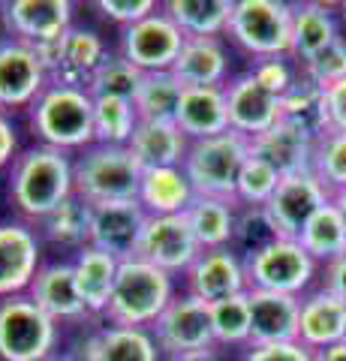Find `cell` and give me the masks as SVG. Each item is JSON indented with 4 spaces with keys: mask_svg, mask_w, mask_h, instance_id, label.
I'll return each instance as SVG.
<instances>
[{
    "mask_svg": "<svg viewBox=\"0 0 346 361\" xmlns=\"http://www.w3.org/2000/svg\"><path fill=\"white\" fill-rule=\"evenodd\" d=\"M75 157L49 145H33L9 166V202L25 217V223L39 226L49 214L75 193L73 178Z\"/></svg>",
    "mask_w": 346,
    "mask_h": 361,
    "instance_id": "cell-1",
    "label": "cell"
},
{
    "mask_svg": "<svg viewBox=\"0 0 346 361\" xmlns=\"http://www.w3.org/2000/svg\"><path fill=\"white\" fill-rule=\"evenodd\" d=\"M27 121L39 145L79 154L94 145V97L85 87L49 85L27 109Z\"/></svg>",
    "mask_w": 346,
    "mask_h": 361,
    "instance_id": "cell-2",
    "label": "cell"
},
{
    "mask_svg": "<svg viewBox=\"0 0 346 361\" xmlns=\"http://www.w3.org/2000/svg\"><path fill=\"white\" fill-rule=\"evenodd\" d=\"M175 295L178 292L172 274L144 262L142 256H132L118 268V280L103 319L109 325H127V329H151Z\"/></svg>",
    "mask_w": 346,
    "mask_h": 361,
    "instance_id": "cell-3",
    "label": "cell"
},
{
    "mask_svg": "<svg viewBox=\"0 0 346 361\" xmlns=\"http://www.w3.org/2000/svg\"><path fill=\"white\" fill-rule=\"evenodd\" d=\"M139 160L130 148L118 145H91L75 154L73 178L75 196H82L87 205H109V202H136L142 184Z\"/></svg>",
    "mask_w": 346,
    "mask_h": 361,
    "instance_id": "cell-4",
    "label": "cell"
},
{
    "mask_svg": "<svg viewBox=\"0 0 346 361\" xmlns=\"http://www.w3.org/2000/svg\"><path fill=\"white\" fill-rule=\"evenodd\" d=\"M250 157V139L238 133H220L211 139L190 142V151L184 157V175L193 184L196 196H214L235 202V187L244 163Z\"/></svg>",
    "mask_w": 346,
    "mask_h": 361,
    "instance_id": "cell-5",
    "label": "cell"
},
{
    "mask_svg": "<svg viewBox=\"0 0 346 361\" xmlns=\"http://www.w3.org/2000/svg\"><path fill=\"white\" fill-rule=\"evenodd\" d=\"M229 37L253 61L289 58V49H292V4H283V0H235Z\"/></svg>",
    "mask_w": 346,
    "mask_h": 361,
    "instance_id": "cell-6",
    "label": "cell"
},
{
    "mask_svg": "<svg viewBox=\"0 0 346 361\" xmlns=\"http://www.w3.org/2000/svg\"><path fill=\"white\" fill-rule=\"evenodd\" d=\"M61 341V325L42 313L30 295L0 301V361H49Z\"/></svg>",
    "mask_w": 346,
    "mask_h": 361,
    "instance_id": "cell-7",
    "label": "cell"
},
{
    "mask_svg": "<svg viewBox=\"0 0 346 361\" xmlns=\"http://www.w3.org/2000/svg\"><path fill=\"white\" fill-rule=\"evenodd\" d=\"M250 289L283 292V295H304L319 277V262L295 238H277L247 259Z\"/></svg>",
    "mask_w": 346,
    "mask_h": 361,
    "instance_id": "cell-8",
    "label": "cell"
},
{
    "mask_svg": "<svg viewBox=\"0 0 346 361\" xmlns=\"http://www.w3.org/2000/svg\"><path fill=\"white\" fill-rule=\"evenodd\" d=\"M39 54L42 66L49 73L51 85H70V87H85L91 85L97 70L109 61V49L97 30L87 27H70L61 39L33 45Z\"/></svg>",
    "mask_w": 346,
    "mask_h": 361,
    "instance_id": "cell-9",
    "label": "cell"
},
{
    "mask_svg": "<svg viewBox=\"0 0 346 361\" xmlns=\"http://www.w3.org/2000/svg\"><path fill=\"white\" fill-rule=\"evenodd\" d=\"M151 334L157 341L163 358L217 349L214 331H211V304L190 295V292H178L169 301V307L151 325Z\"/></svg>",
    "mask_w": 346,
    "mask_h": 361,
    "instance_id": "cell-10",
    "label": "cell"
},
{
    "mask_svg": "<svg viewBox=\"0 0 346 361\" xmlns=\"http://www.w3.org/2000/svg\"><path fill=\"white\" fill-rule=\"evenodd\" d=\"M184 39L187 37L160 6L154 16L121 27V58L142 73H169L184 49Z\"/></svg>",
    "mask_w": 346,
    "mask_h": 361,
    "instance_id": "cell-11",
    "label": "cell"
},
{
    "mask_svg": "<svg viewBox=\"0 0 346 361\" xmlns=\"http://www.w3.org/2000/svg\"><path fill=\"white\" fill-rule=\"evenodd\" d=\"M202 247H199L193 226H190L187 214H166V217H148L144 223V235L139 244V256L144 262L163 268L166 274H187L190 265L199 259Z\"/></svg>",
    "mask_w": 346,
    "mask_h": 361,
    "instance_id": "cell-12",
    "label": "cell"
},
{
    "mask_svg": "<svg viewBox=\"0 0 346 361\" xmlns=\"http://www.w3.org/2000/svg\"><path fill=\"white\" fill-rule=\"evenodd\" d=\"M49 85V73L33 45L13 37L0 42V111L30 109Z\"/></svg>",
    "mask_w": 346,
    "mask_h": 361,
    "instance_id": "cell-13",
    "label": "cell"
},
{
    "mask_svg": "<svg viewBox=\"0 0 346 361\" xmlns=\"http://www.w3.org/2000/svg\"><path fill=\"white\" fill-rule=\"evenodd\" d=\"M42 265V238L37 226L9 220L0 223V301L25 295Z\"/></svg>",
    "mask_w": 346,
    "mask_h": 361,
    "instance_id": "cell-14",
    "label": "cell"
},
{
    "mask_svg": "<svg viewBox=\"0 0 346 361\" xmlns=\"http://www.w3.org/2000/svg\"><path fill=\"white\" fill-rule=\"evenodd\" d=\"M328 202H331V193L314 175V169H310V172L283 175L280 187H277V193L265 205V211H268V217L274 220L280 238L298 241V235L307 226V220L314 217L322 205H328Z\"/></svg>",
    "mask_w": 346,
    "mask_h": 361,
    "instance_id": "cell-15",
    "label": "cell"
},
{
    "mask_svg": "<svg viewBox=\"0 0 346 361\" xmlns=\"http://www.w3.org/2000/svg\"><path fill=\"white\" fill-rule=\"evenodd\" d=\"M184 283H187L184 292L202 298L205 304H214V301L232 298V295H244V292L250 289L247 262H244V256L235 253L232 247L202 250L184 274Z\"/></svg>",
    "mask_w": 346,
    "mask_h": 361,
    "instance_id": "cell-16",
    "label": "cell"
},
{
    "mask_svg": "<svg viewBox=\"0 0 346 361\" xmlns=\"http://www.w3.org/2000/svg\"><path fill=\"white\" fill-rule=\"evenodd\" d=\"M0 21L9 37L27 45H42L61 39L73 27V4L70 0H9L0 6Z\"/></svg>",
    "mask_w": 346,
    "mask_h": 361,
    "instance_id": "cell-17",
    "label": "cell"
},
{
    "mask_svg": "<svg viewBox=\"0 0 346 361\" xmlns=\"http://www.w3.org/2000/svg\"><path fill=\"white\" fill-rule=\"evenodd\" d=\"M148 214L139 202H109L94 205L91 217V247L115 256L118 262L139 256V244L144 235Z\"/></svg>",
    "mask_w": 346,
    "mask_h": 361,
    "instance_id": "cell-18",
    "label": "cell"
},
{
    "mask_svg": "<svg viewBox=\"0 0 346 361\" xmlns=\"http://www.w3.org/2000/svg\"><path fill=\"white\" fill-rule=\"evenodd\" d=\"M226 111H229V130L244 135V139H256V135L268 133L283 118L280 97L268 94L250 73L229 78Z\"/></svg>",
    "mask_w": 346,
    "mask_h": 361,
    "instance_id": "cell-19",
    "label": "cell"
},
{
    "mask_svg": "<svg viewBox=\"0 0 346 361\" xmlns=\"http://www.w3.org/2000/svg\"><path fill=\"white\" fill-rule=\"evenodd\" d=\"M27 295L58 325L61 322H82L91 316L79 295V286H75L73 262H42L30 289H27Z\"/></svg>",
    "mask_w": 346,
    "mask_h": 361,
    "instance_id": "cell-20",
    "label": "cell"
},
{
    "mask_svg": "<svg viewBox=\"0 0 346 361\" xmlns=\"http://www.w3.org/2000/svg\"><path fill=\"white\" fill-rule=\"evenodd\" d=\"M250 304V346L298 341L301 298L268 289H247Z\"/></svg>",
    "mask_w": 346,
    "mask_h": 361,
    "instance_id": "cell-21",
    "label": "cell"
},
{
    "mask_svg": "<svg viewBox=\"0 0 346 361\" xmlns=\"http://www.w3.org/2000/svg\"><path fill=\"white\" fill-rule=\"evenodd\" d=\"M340 341H346V301L322 286L304 292L298 316V343L319 353V349Z\"/></svg>",
    "mask_w": 346,
    "mask_h": 361,
    "instance_id": "cell-22",
    "label": "cell"
},
{
    "mask_svg": "<svg viewBox=\"0 0 346 361\" xmlns=\"http://www.w3.org/2000/svg\"><path fill=\"white\" fill-rule=\"evenodd\" d=\"M82 361H163V353L151 329H127V325H99L82 343Z\"/></svg>",
    "mask_w": 346,
    "mask_h": 361,
    "instance_id": "cell-23",
    "label": "cell"
},
{
    "mask_svg": "<svg viewBox=\"0 0 346 361\" xmlns=\"http://www.w3.org/2000/svg\"><path fill=\"white\" fill-rule=\"evenodd\" d=\"M250 151L268 160L280 175H298L314 169L316 139H310L304 130H298L295 123L280 118L268 133L250 139Z\"/></svg>",
    "mask_w": 346,
    "mask_h": 361,
    "instance_id": "cell-24",
    "label": "cell"
},
{
    "mask_svg": "<svg viewBox=\"0 0 346 361\" xmlns=\"http://www.w3.org/2000/svg\"><path fill=\"white\" fill-rule=\"evenodd\" d=\"M175 123L190 142L226 133L229 130L226 87H184L175 109Z\"/></svg>",
    "mask_w": 346,
    "mask_h": 361,
    "instance_id": "cell-25",
    "label": "cell"
},
{
    "mask_svg": "<svg viewBox=\"0 0 346 361\" xmlns=\"http://www.w3.org/2000/svg\"><path fill=\"white\" fill-rule=\"evenodd\" d=\"M340 37L343 33L338 16H334V6L316 4V0L292 4V49H289V58L298 66L316 58L319 51H326Z\"/></svg>",
    "mask_w": 346,
    "mask_h": 361,
    "instance_id": "cell-26",
    "label": "cell"
},
{
    "mask_svg": "<svg viewBox=\"0 0 346 361\" xmlns=\"http://www.w3.org/2000/svg\"><path fill=\"white\" fill-rule=\"evenodd\" d=\"M184 87H226L229 54L223 39H184V49L172 66Z\"/></svg>",
    "mask_w": 346,
    "mask_h": 361,
    "instance_id": "cell-27",
    "label": "cell"
},
{
    "mask_svg": "<svg viewBox=\"0 0 346 361\" xmlns=\"http://www.w3.org/2000/svg\"><path fill=\"white\" fill-rule=\"evenodd\" d=\"M127 148L132 151L142 169H166L184 166L190 139L178 130L175 121H139Z\"/></svg>",
    "mask_w": 346,
    "mask_h": 361,
    "instance_id": "cell-28",
    "label": "cell"
},
{
    "mask_svg": "<svg viewBox=\"0 0 346 361\" xmlns=\"http://www.w3.org/2000/svg\"><path fill=\"white\" fill-rule=\"evenodd\" d=\"M196 199L193 184L181 166L166 169H144L139 184V205L148 217H166V214H184L190 202Z\"/></svg>",
    "mask_w": 346,
    "mask_h": 361,
    "instance_id": "cell-29",
    "label": "cell"
},
{
    "mask_svg": "<svg viewBox=\"0 0 346 361\" xmlns=\"http://www.w3.org/2000/svg\"><path fill=\"white\" fill-rule=\"evenodd\" d=\"M118 268H121V262L115 256L97 250V247H91V244L82 247V250L73 256L75 286H79V295H82L85 307L91 316L106 313L111 289H115V280H118Z\"/></svg>",
    "mask_w": 346,
    "mask_h": 361,
    "instance_id": "cell-30",
    "label": "cell"
},
{
    "mask_svg": "<svg viewBox=\"0 0 346 361\" xmlns=\"http://www.w3.org/2000/svg\"><path fill=\"white\" fill-rule=\"evenodd\" d=\"M235 0H166L163 13L169 16L187 39H220L229 33Z\"/></svg>",
    "mask_w": 346,
    "mask_h": 361,
    "instance_id": "cell-31",
    "label": "cell"
},
{
    "mask_svg": "<svg viewBox=\"0 0 346 361\" xmlns=\"http://www.w3.org/2000/svg\"><path fill=\"white\" fill-rule=\"evenodd\" d=\"M193 235L202 250H220V247H232L235 238V223H238V205L229 199L214 196H196L184 211Z\"/></svg>",
    "mask_w": 346,
    "mask_h": 361,
    "instance_id": "cell-32",
    "label": "cell"
},
{
    "mask_svg": "<svg viewBox=\"0 0 346 361\" xmlns=\"http://www.w3.org/2000/svg\"><path fill=\"white\" fill-rule=\"evenodd\" d=\"M91 217H94V205H87L82 196L73 193L63 205H58L37 226V232L39 238L79 253L82 247L91 244Z\"/></svg>",
    "mask_w": 346,
    "mask_h": 361,
    "instance_id": "cell-33",
    "label": "cell"
},
{
    "mask_svg": "<svg viewBox=\"0 0 346 361\" xmlns=\"http://www.w3.org/2000/svg\"><path fill=\"white\" fill-rule=\"evenodd\" d=\"M298 244L304 247L319 265H326L331 259L346 253V220L338 211V205H334V199L307 220V226L298 235Z\"/></svg>",
    "mask_w": 346,
    "mask_h": 361,
    "instance_id": "cell-34",
    "label": "cell"
},
{
    "mask_svg": "<svg viewBox=\"0 0 346 361\" xmlns=\"http://www.w3.org/2000/svg\"><path fill=\"white\" fill-rule=\"evenodd\" d=\"M280 109H283V121L295 123L310 139L319 142L326 133H331L328 111H326V90L316 87L314 82H307L301 73H298V82L292 85V90L280 99Z\"/></svg>",
    "mask_w": 346,
    "mask_h": 361,
    "instance_id": "cell-35",
    "label": "cell"
},
{
    "mask_svg": "<svg viewBox=\"0 0 346 361\" xmlns=\"http://www.w3.org/2000/svg\"><path fill=\"white\" fill-rule=\"evenodd\" d=\"M139 111L132 99L99 97L94 99V142L97 145H118L127 148L132 133L139 127Z\"/></svg>",
    "mask_w": 346,
    "mask_h": 361,
    "instance_id": "cell-36",
    "label": "cell"
},
{
    "mask_svg": "<svg viewBox=\"0 0 346 361\" xmlns=\"http://www.w3.org/2000/svg\"><path fill=\"white\" fill-rule=\"evenodd\" d=\"M184 94V85L175 78V73H144L139 90L132 97L142 121H175L178 99Z\"/></svg>",
    "mask_w": 346,
    "mask_h": 361,
    "instance_id": "cell-37",
    "label": "cell"
},
{
    "mask_svg": "<svg viewBox=\"0 0 346 361\" xmlns=\"http://www.w3.org/2000/svg\"><path fill=\"white\" fill-rule=\"evenodd\" d=\"M211 331H214V346L226 349H247L250 346V304L247 292L232 295L211 304Z\"/></svg>",
    "mask_w": 346,
    "mask_h": 361,
    "instance_id": "cell-38",
    "label": "cell"
},
{
    "mask_svg": "<svg viewBox=\"0 0 346 361\" xmlns=\"http://www.w3.org/2000/svg\"><path fill=\"white\" fill-rule=\"evenodd\" d=\"M280 172L262 160V157H256L250 151L247 163H244L241 175H238V187H235V205L238 208H265L271 196L277 193V187H280Z\"/></svg>",
    "mask_w": 346,
    "mask_h": 361,
    "instance_id": "cell-39",
    "label": "cell"
},
{
    "mask_svg": "<svg viewBox=\"0 0 346 361\" xmlns=\"http://www.w3.org/2000/svg\"><path fill=\"white\" fill-rule=\"evenodd\" d=\"M142 70H136L130 61H124L121 54H109V61L99 66L97 75L87 85V94L94 99L99 97H118V99H132L142 82Z\"/></svg>",
    "mask_w": 346,
    "mask_h": 361,
    "instance_id": "cell-40",
    "label": "cell"
},
{
    "mask_svg": "<svg viewBox=\"0 0 346 361\" xmlns=\"http://www.w3.org/2000/svg\"><path fill=\"white\" fill-rule=\"evenodd\" d=\"M314 175L326 184L331 199L346 190V133H326L314 151Z\"/></svg>",
    "mask_w": 346,
    "mask_h": 361,
    "instance_id": "cell-41",
    "label": "cell"
},
{
    "mask_svg": "<svg viewBox=\"0 0 346 361\" xmlns=\"http://www.w3.org/2000/svg\"><path fill=\"white\" fill-rule=\"evenodd\" d=\"M280 238L274 220L268 217L265 208H238V223H235V238H232V250L247 259L250 253L262 250L265 244Z\"/></svg>",
    "mask_w": 346,
    "mask_h": 361,
    "instance_id": "cell-42",
    "label": "cell"
},
{
    "mask_svg": "<svg viewBox=\"0 0 346 361\" xmlns=\"http://www.w3.org/2000/svg\"><path fill=\"white\" fill-rule=\"evenodd\" d=\"M298 73L314 82L316 87H331L346 78V37H340L338 42H331L326 51H319L316 58H310L307 63L298 66Z\"/></svg>",
    "mask_w": 346,
    "mask_h": 361,
    "instance_id": "cell-43",
    "label": "cell"
},
{
    "mask_svg": "<svg viewBox=\"0 0 346 361\" xmlns=\"http://www.w3.org/2000/svg\"><path fill=\"white\" fill-rule=\"evenodd\" d=\"M247 73L268 90V94H274L280 99L298 82V63L292 58H262V61H253V66Z\"/></svg>",
    "mask_w": 346,
    "mask_h": 361,
    "instance_id": "cell-44",
    "label": "cell"
},
{
    "mask_svg": "<svg viewBox=\"0 0 346 361\" xmlns=\"http://www.w3.org/2000/svg\"><path fill=\"white\" fill-rule=\"evenodd\" d=\"M160 6L163 4H157V0H99L97 4L99 13L121 27H130V25H136V21L154 16Z\"/></svg>",
    "mask_w": 346,
    "mask_h": 361,
    "instance_id": "cell-45",
    "label": "cell"
},
{
    "mask_svg": "<svg viewBox=\"0 0 346 361\" xmlns=\"http://www.w3.org/2000/svg\"><path fill=\"white\" fill-rule=\"evenodd\" d=\"M238 361H316V353L307 349L304 343H262V346H247Z\"/></svg>",
    "mask_w": 346,
    "mask_h": 361,
    "instance_id": "cell-46",
    "label": "cell"
},
{
    "mask_svg": "<svg viewBox=\"0 0 346 361\" xmlns=\"http://www.w3.org/2000/svg\"><path fill=\"white\" fill-rule=\"evenodd\" d=\"M326 111H328V130L346 133V78L326 87Z\"/></svg>",
    "mask_w": 346,
    "mask_h": 361,
    "instance_id": "cell-47",
    "label": "cell"
},
{
    "mask_svg": "<svg viewBox=\"0 0 346 361\" xmlns=\"http://www.w3.org/2000/svg\"><path fill=\"white\" fill-rule=\"evenodd\" d=\"M319 280H322V289L331 292V295H338L340 301H346V253L331 259V262L319 265Z\"/></svg>",
    "mask_w": 346,
    "mask_h": 361,
    "instance_id": "cell-48",
    "label": "cell"
},
{
    "mask_svg": "<svg viewBox=\"0 0 346 361\" xmlns=\"http://www.w3.org/2000/svg\"><path fill=\"white\" fill-rule=\"evenodd\" d=\"M18 157V135L16 127L9 121L6 111H0V169L4 166H13V160Z\"/></svg>",
    "mask_w": 346,
    "mask_h": 361,
    "instance_id": "cell-49",
    "label": "cell"
},
{
    "mask_svg": "<svg viewBox=\"0 0 346 361\" xmlns=\"http://www.w3.org/2000/svg\"><path fill=\"white\" fill-rule=\"evenodd\" d=\"M316 361H346V341L331 343V346H326V349H319V353H316Z\"/></svg>",
    "mask_w": 346,
    "mask_h": 361,
    "instance_id": "cell-50",
    "label": "cell"
},
{
    "mask_svg": "<svg viewBox=\"0 0 346 361\" xmlns=\"http://www.w3.org/2000/svg\"><path fill=\"white\" fill-rule=\"evenodd\" d=\"M163 361H223L217 355V349H205V353H187V355H169Z\"/></svg>",
    "mask_w": 346,
    "mask_h": 361,
    "instance_id": "cell-51",
    "label": "cell"
},
{
    "mask_svg": "<svg viewBox=\"0 0 346 361\" xmlns=\"http://www.w3.org/2000/svg\"><path fill=\"white\" fill-rule=\"evenodd\" d=\"M334 205H338V211L343 214V220H346V190H343V193L334 196Z\"/></svg>",
    "mask_w": 346,
    "mask_h": 361,
    "instance_id": "cell-52",
    "label": "cell"
},
{
    "mask_svg": "<svg viewBox=\"0 0 346 361\" xmlns=\"http://www.w3.org/2000/svg\"><path fill=\"white\" fill-rule=\"evenodd\" d=\"M49 361H82L79 355H54V358H49Z\"/></svg>",
    "mask_w": 346,
    "mask_h": 361,
    "instance_id": "cell-53",
    "label": "cell"
},
{
    "mask_svg": "<svg viewBox=\"0 0 346 361\" xmlns=\"http://www.w3.org/2000/svg\"><path fill=\"white\" fill-rule=\"evenodd\" d=\"M340 9H343V16H346V4H343V6H340Z\"/></svg>",
    "mask_w": 346,
    "mask_h": 361,
    "instance_id": "cell-54",
    "label": "cell"
}]
</instances>
